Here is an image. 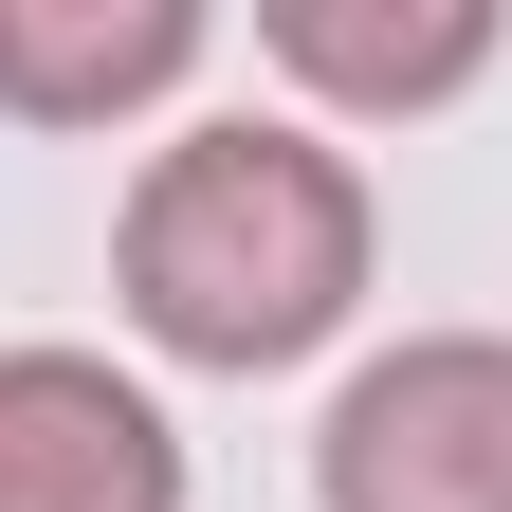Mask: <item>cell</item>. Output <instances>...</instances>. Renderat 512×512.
<instances>
[{
    "instance_id": "1",
    "label": "cell",
    "mask_w": 512,
    "mask_h": 512,
    "mask_svg": "<svg viewBox=\"0 0 512 512\" xmlns=\"http://www.w3.org/2000/svg\"><path fill=\"white\" fill-rule=\"evenodd\" d=\"M366 165L330 147V128L293 110H220L183 128V147H147V183H128L110 220V275H128V330L183 348V366H311L366 311Z\"/></svg>"
},
{
    "instance_id": "5",
    "label": "cell",
    "mask_w": 512,
    "mask_h": 512,
    "mask_svg": "<svg viewBox=\"0 0 512 512\" xmlns=\"http://www.w3.org/2000/svg\"><path fill=\"white\" fill-rule=\"evenodd\" d=\"M256 37L330 110H439L494 74V0H256Z\"/></svg>"
},
{
    "instance_id": "4",
    "label": "cell",
    "mask_w": 512,
    "mask_h": 512,
    "mask_svg": "<svg viewBox=\"0 0 512 512\" xmlns=\"http://www.w3.org/2000/svg\"><path fill=\"white\" fill-rule=\"evenodd\" d=\"M202 74V0H0V110L19 128H110Z\"/></svg>"
},
{
    "instance_id": "3",
    "label": "cell",
    "mask_w": 512,
    "mask_h": 512,
    "mask_svg": "<svg viewBox=\"0 0 512 512\" xmlns=\"http://www.w3.org/2000/svg\"><path fill=\"white\" fill-rule=\"evenodd\" d=\"M0 512H183V421L92 348H0Z\"/></svg>"
},
{
    "instance_id": "2",
    "label": "cell",
    "mask_w": 512,
    "mask_h": 512,
    "mask_svg": "<svg viewBox=\"0 0 512 512\" xmlns=\"http://www.w3.org/2000/svg\"><path fill=\"white\" fill-rule=\"evenodd\" d=\"M330 512H512V330H403L311 439Z\"/></svg>"
}]
</instances>
